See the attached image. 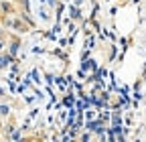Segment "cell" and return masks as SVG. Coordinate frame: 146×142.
Wrapping results in <instances>:
<instances>
[{
  "label": "cell",
  "instance_id": "cell-1",
  "mask_svg": "<svg viewBox=\"0 0 146 142\" xmlns=\"http://www.w3.org/2000/svg\"><path fill=\"white\" fill-rule=\"evenodd\" d=\"M12 61V55H0V69H6Z\"/></svg>",
  "mask_w": 146,
  "mask_h": 142
},
{
  "label": "cell",
  "instance_id": "cell-3",
  "mask_svg": "<svg viewBox=\"0 0 146 142\" xmlns=\"http://www.w3.org/2000/svg\"><path fill=\"white\" fill-rule=\"evenodd\" d=\"M4 49V37H0V51Z\"/></svg>",
  "mask_w": 146,
  "mask_h": 142
},
{
  "label": "cell",
  "instance_id": "cell-4",
  "mask_svg": "<svg viewBox=\"0 0 146 142\" xmlns=\"http://www.w3.org/2000/svg\"><path fill=\"white\" fill-rule=\"evenodd\" d=\"M0 37H4V31H2V25H0Z\"/></svg>",
  "mask_w": 146,
  "mask_h": 142
},
{
  "label": "cell",
  "instance_id": "cell-2",
  "mask_svg": "<svg viewBox=\"0 0 146 142\" xmlns=\"http://www.w3.org/2000/svg\"><path fill=\"white\" fill-rule=\"evenodd\" d=\"M18 45H21V41H18V39H14L12 43H10V53H8V55H16V51H18Z\"/></svg>",
  "mask_w": 146,
  "mask_h": 142
}]
</instances>
